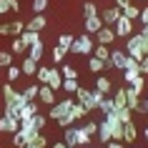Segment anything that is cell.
Wrapping results in <instances>:
<instances>
[{
  "mask_svg": "<svg viewBox=\"0 0 148 148\" xmlns=\"http://www.w3.org/2000/svg\"><path fill=\"white\" fill-rule=\"evenodd\" d=\"M73 103H75V98H70V95H65L60 103H53V106H50V118H53V121H58V118L68 116L70 108H73Z\"/></svg>",
  "mask_w": 148,
  "mask_h": 148,
  "instance_id": "cell-4",
  "label": "cell"
},
{
  "mask_svg": "<svg viewBox=\"0 0 148 148\" xmlns=\"http://www.w3.org/2000/svg\"><path fill=\"white\" fill-rule=\"evenodd\" d=\"M93 48H95V40L88 33H83L80 38L73 40V45H70L68 53H73V55H93Z\"/></svg>",
  "mask_w": 148,
  "mask_h": 148,
  "instance_id": "cell-2",
  "label": "cell"
},
{
  "mask_svg": "<svg viewBox=\"0 0 148 148\" xmlns=\"http://www.w3.org/2000/svg\"><path fill=\"white\" fill-rule=\"evenodd\" d=\"M106 148H125V146L121 143V140H108V143H106Z\"/></svg>",
  "mask_w": 148,
  "mask_h": 148,
  "instance_id": "cell-51",
  "label": "cell"
},
{
  "mask_svg": "<svg viewBox=\"0 0 148 148\" xmlns=\"http://www.w3.org/2000/svg\"><path fill=\"white\" fill-rule=\"evenodd\" d=\"M0 15H3V13H0Z\"/></svg>",
  "mask_w": 148,
  "mask_h": 148,
  "instance_id": "cell-58",
  "label": "cell"
},
{
  "mask_svg": "<svg viewBox=\"0 0 148 148\" xmlns=\"http://www.w3.org/2000/svg\"><path fill=\"white\" fill-rule=\"evenodd\" d=\"M138 75H140V70H138V68H128V70H123V80L128 83V86H131V83L138 78Z\"/></svg>",
  "mask_w": 148,
  "mask_h": 148,
  "instance_id": "cell-32",
  "label": "cell"
},
{
  "mask_svg": "<svg viewBox=\"0 0 148 148\" xmlns=\"http://www.w3.org/2000/svg\"><path fill=\"white\" fill-rule=\"evenodd\" d=\"M73 121H75V118H73V116H70V113H68V116L58 118V125H60V128H68V125H73Z\"/></svg>",
  "mask_w": 148,
  "mask_h": 148,
  "instance_id": "cell-44",
  "label": "cell"
},
{
  "mask_svg": "<svg viewBox=\"0 0 148 148\" xmlns=\"http://www.w3.org/2000/svg\"><path fill=\"white\" fill-rule=\"evenodd\" d=\"M13 65V53H5V50H0V68L8 70Z\"/></svg>",
  "mask_w": 148,
  "mask_h": 148,
  "instance_id": "cell-34",
  "label": "cell"
},
{
  "mask_svg": "<svg viewBox=\"0 0 148 148\" xmlns=\"http://www.w3.org/2000/svg\"><path fill=\"white\" fill-rule=\"evenodd\" d=\"M33 125H35V131H43V128H45V116L35 113V116H33Z\"/></svg>",
  "mask_w": 148,
  "mask_h": 148,
  "instance_id": "cell-40",
  "label": "cell"
},
{
  "mask_svg": "<svg viewBox=\"0 0 148 148\" xmlns=\"http://www.w3.org/2000/svg\"><path fill=\"white\" fill-rule=\"evenodd\" d=\"M30 143H35V146H38V148H45V146H48V138H45V136H43V133H35V138H33Z\"/></svg>",
  "mask_w": 148,
  "mask_h": 148,
  "instance_id": "cell-42",
  "label": "cell"
},
{
  "mask_svg": "<svg viewBox=\"0 0 148 148\" xmlns=\"http://www.w3.org/2000/svg\"><path fill=\"white\" fill-rule=\"evenodd\" d=\"M23 98H25L28 103H30V101H38V86H28V88L23 90Z\"/></svg>",
  "mask_w": 148,
  "mask_h": 148,
  "instance_id": "cell-31",
  "label": "cell"
},
{
  "mask_svg": "<svg viewBox=\"0 0 148 148\" xmlns=\"http://www.w3.org/2000/svg\"><path fill=\"white\" fill-rule=\"evenodd\" d=\"M48 25V20H45V15H43V13H38V15L33 18V20H28V23H25V30H33V33H40L43 30V28H45Z\"/></svg>",
  "mask_w": 148,
  "mask_h": 148,
  "instance_id": "cell-13",
  "label": "cell"
},
{
  "mask_svg": "<svg viewBox=\"0 0 148 148\" xmlns=\"http://www.w3.org/2000/svg\"><path fill=\"white\" fill-rule=\"evenodd\" d=\"M5 3H8L10 13H20V3H18V0H5Z\"/></svg>",
  "mask_w": 148,
  "mask_h": 148,
  "instance_id": "cell-47",
  "label": "cell"
},
{
  "mask_svg": "<svg viewBox=\"0 0 148 148\" xmlns=\"http://www.w3.org/2000/svg\"><path fill=\"white\" fill-rule=\"evenodd\" d=\"M25 50H28V48L23 45V40H20V38H15V40H13V45H10V53H13V55H23Z\"/></svg>",
  "mask_w": 148,
  "mask_h": 148,
  "instance_id": "cell-33",
  "label": "cell"
},
{
  "mask_svg": "<svg viewBox=\"0 0 148 148\" xmlns=\"http://www.w3.org/2000/svg\"><path fill=\"white\" fill-rule=\"evenodd\" d=\"M60 75H63V78H78V70L73 68V65H63V68H60Z\"/></svg>",
  "mask_w": 148,
  "mask_h": 148,
  "instance_id": "cell-39",
  "label": "cell"
},
{
  "mask_svg": "<svg viewBox=\"0 0 148 148\" xmlns=\"http://www.w3.org/2000/svg\"><path fill=\"white\" fill-rule=\"evenodd\" d=\"M83 131H86L88 136L93 138L95 133H98V123H95V121H86V123H83Z\"/></svg>",
  "mask_w": 148,
  "mask_h": 148,
  "instance_id": "cell-38",
  "label": "cell"
},
{
  "mask_svg": "<svg viewBox=\"0 0 148 148\" xmlns=\"http://www.w3.org/2000/svg\"><path fill=\"white\" fill-rule=\"evenodd\" d=\"M23 148H38V146H35V143H28V146H23Z\"/></svg>",
  "mask_w": 148,
  "mask_h": 148,
  "instance_id": "cell-56",
  "label": "cell"
},
{
  "mask_svg": "<svg viewBox=\"0 0 148 148\" xmlns=\"http://www.w3.org/2000/svg\"><path fill=\"white\" fill-rule=\"evenodd\" d=\"M70 116L75 118V121H80V118H86V116H88V110H86V106H80V103H73V108H70Z\"/></svg>",
  "mask_w": 148,
  "mask_h": 148,
  "instance_id": "cell-29",
  "label": "cell"
},
{
  "mask_svg": "<svg viewBox=\"0 0 148 148\" xmlns=\"http://www.w3.org/2000/svg\"><path fill=\"white\" fill-rule=\"evenodd\" d=\"M83 25H86V33H88V35H95V33L103 28V20H101V15H95V18H86V20H83Z\"/></svg>",
  "mask_w": 148,
  "mask_h": 148,
  "instance_id": "cell-15",
  "label": "cell"
},
{
  "mask_svg": "<svg viewBox=\"0 0 148 148\" xmlns=\"http://www.w3.org/2000/svg\"><path fill=\"white\" fill-rule=\"evenodd\" d=\"M138 138V131H136V121L131 123H123V143H133Z\"/></svg>",
  "mask_w": 148,
  "mask_h": 148,
  "instance_id": "cell-19",
  "label": "cell"
},
{
  "mask_svg": "<svg viewBox=\"0 0 148 148\" xmlns=\"http://www.w3.org/2000/svg\"><path fill=\"white\" fill-rule=\"evenodd\" d=\"M116 40V30H113V25H103L101 30L95 33V43H101V45H110Z\"/></svg>",
  "mask_w": 148,
  "mask_h": 148,
  "instance_id": "cell-7",
  "label": "cell"
},
{
  "mask_svg": "<svg viewBox=\"0 0 148 148\" xmlns=\"http://www.w3.org/2000/svg\"><path fill=\"white\" fill-rule=\"evenodd\" d=\"M65 95H70V93H75L78 90V78H63V88H60Z\"/></svg>",
  "mask_w": 148,
  "mask_h": 148,
  "instance_id": "cell-24",
  "label": "cell"
},
{
  "mask_svg": "<svg viewBox=\"0 0 148 148\" xmlns=\"http://www.w3.org/2000/svg\"><path fill=\"white\" fill-rule=\"evenodd\" d=\"M143 138H146V140H148V125H146V131H143Z\"/></svg>",
  "mask_w": 148,
  "mask_h": 148,
  "instance_id": "cell-57",
  "label": "cell"
},
{
  "mask_svg": "<svg viewBox=\"0 0 148 148\" xmlns=\"http://www.w3.org/2000/svg\"><path fill=\"white\" fill-rule=\"evenodd\" d=\"M138 103H140V93L133 86H125V106L136 113V110H138Z\"/></svg>",
  "mask_w": 148,
  "mask_h": 148,
  "instance_id": "cell-10",
  "label": "cell"
},
{
  "mask_svg": "<svg viewBox=\"0 0 148 148\" xmlns=\"http://www.w3.org/2000/svg\"><path fill=\"white\" fill-rule=\"evenodd\" d=\"M45 8H48V0H33V13H35V15L43 13Z\"/></svg>",
  "mask_w": 148,
  "mask_h": 148,
  "instance_id": "cell-41",
  "label": "cell"
},
{
  "mask_svg": "<svg viewBox=\"0 0 148 148\" xmlns=\"http://www.w3.org/2000/svg\"><path fill=\"white\" fill-rule=\"evenodd\" d=\"M131 3H133V0H116V8H121V10H123L125 5H131Z\"/></svg>",
  "mask_w": 148,
  "mask_h": 148,
  "instance_id": "cell-52",
  "label": "cell"
},
{
  "mask_svg": "<svg viewBox=\"0 0 148 148\" xmlns=\"http://www.w3.org/2000/svg\"><path fill=\"white\" fill-rule=\"evenodd\" d=\"M18 38L23 40V45H25V48H30V45H35V43L40 40V33H33V30H23L20 35H18Z\"/></svg>",
  "mask_w": 148,
  "mask_h": 148,
  "instance_id": "cell-23",
  "label": "cell"
},
{
  "mask_svg": "<svg viewBox=\"0 0 148 148\" xmlns=\"http://www.w3.org/2000/svg\"><path fill=\"white\" fill-rule=\"evenodd\" d=\"M121 13H123V15L128 18V20H138V15H140V8H136V5L131 3V5H125V8L121 10Z\"/></svg>",
  "mask_w": 148,
  "mask_h": 148,
  "instance_id": "cell-28",
  "label": "cell"
},
{
  "mask_svg": "<svg viewBox=\"0 0 148 148\" xmlns=\"http://www.w3.org/2000/svg\"><path fill=\"white\" fill-rule=\"evenodd\" d=\"M18 128H20V121L18 118H10V116L0 118V133H15Z\"/></svg>",
  "mask_w": 148,
  "mask_h": 148,
  "instance_id": "cell-11",
  "label": "cell"
},
{
  "mask_svg": "<svg viewBox=\"0 0 148 148\" xmlns=\"http://www.w3.org/2000/svg\"><path fill=\"white\" fill-rule=\"evenodd\" d=\"M140 35H146V38H148V25H140Z\"/></svg>",
  "mask_w": 148,
  "mask_h": 148,
  "instance_id": "cell-54",
  "label": "cell"
},
{
  "mask_svg": "<svg viewBox=\"0 0 148 148\" xmlns=\"http://www.w3.org/2000/svg\"><path fill=\"white\" fill-rule=\"evenodd\" d=\"M95 90H101L103 95H110V93H113V83H110V78L98 75V78H95Z\"/></svg>",
  "mask_w": 148,
  "mask_h": 148,
  "instance_id": "cell-17",
  "label": "cell"
},
{
  "mask_svg": "<svg viewBox=\"0 0 148 148\" xmlns=\"http://www.w3.org/2000/svg\"><path fill=\"white\" fill-rule=\"evenodd\" d=\"M98 15V8H95V3H83V18H95Z\"/></svg>",
  "mask_w": 148,
  "mask_h": 148,
  "instance_id": "cell-30",
  "label": "cell"
},
{
  "mask_svg": "<svg viewBox=\"0 0 148 148\" xmlns=\"http://www.w3.org/2000/svg\"><path fill=\"white\" fill-rule=\"evenodd\" d=\"M140 25H148V8H143V10H140Z\"/></svg>",
  "mask_w": 148,
  "mask_h": 148,
  "instance_id": "cell-50",
  "label": "cell"
},
{
  "mask_svg": "<svg viewBox=\"0 0 148 148\" xmlns=\"http://www.w3.org/2000/svg\"><path fill=\"white\" fill-rule=\"evenodd\" d=\"M88 70H90V73H101V70H106V65H103L101 58H95V55H88Z\"/></svg>",
  "mask_w": 148,
  "mask_h": 148,
  "instance_id": "cell-25",
  "label": "cell"
},
{
  "mask_svg": "<svg viewBox=\"0 0 148 148\" xmlns=\"http://www.w3.org/2000/svg\"><path fill=\"white\" fill-rule=\"evenodd\" d=\"M35 113H38V101H30V103H25L23 108L18 110V118H20V121H30Z\"/></svg>",
  "mask_w": 148,
  "mask_h": 148,
  "instance_id": "cell-12",
  "label": "cell"
},
{
  "mask_svg": "<svg viewBox=\"0 0 148 148\" xmlns=\"http://www.w3.org/2000/svg\"><path fill=\"white\" fill-rule=\"evenodd\" d=\"M73 40H75L73 35H68V33H63L60 38H58V45H60V48H65V50H70V45H73Z\"/></svg>",
  "mask_w": 148,
  "mask_h": 148,
  "instance_id": "cell-35",
  "label": "cell"
},
{
  "mask_svg": "<svg viewBox=\"0 0 148 148\" xmlns=\"http://www.w3.org/2000/svg\"><path fill=\"white\" fill-rule=\"evenodd\" d=\"M20 78V65H10L8 68V80H18Z\"/></svg>",
  "mask_w": 148,
  "mask_h": 148,
  "instance_id": "cell-43",
  "label": "cell"
},
{
  "mask_svg": "<svg viewBox=\"0 0 148 148\" xmlns=\"http://www.w3.org/2000/svg\"><path fill=\"white\" fill-rule=\"evenodd\" d=\"M25 30V23L23 20H10V23H5V25H0V35H20V33Z\"/></svg>",
  "mask_w": 148,
  "mask_h": 148,
  "instance_id": "cell-8",
  "label": "cell"
},
{
  "mask_svg": "<svg viewBox=\"0 0 148 148\" xmlns=\"http://www.w3.org/2000/svg\"><path fill=\"white\" fill-rule=\"evenodd\" d=\"M53 148H70V146H65V140H60V143H55Z\"/></svg>",
  "mask_w": 148,
  "mask_h": 148,
  "instance_id": "cell-55",
  "label": "cell"
},
{
  "mask_svg": "<svg viewBox=\"0 0 148 148\" xmlns=\"http://www.w3.org/2000/svg\"><path fill=\"white\" fill-rule=\"evenodd\" d=\"M8 10H10V8H8V3H5V0H0V13H3V15H5V13H8Z\"/></svg>",
  "mask_w": 148,
  "mask_h": 148,
  "instance_id": "cell-53",
  "label": "cell"
},
{
  "mask_svg": "<svg viewBox=\"0 0 148 148\" xmlns=\"http://www.w3.org/2000/svg\"><path fill=\"white\" fill-rule=\"evenodd\" d=\"M38 65L40 63H35L33 58H23V60H20V73H23V75H35Z\"/></svg>",
  "mask_w": 148,
  "mask_h": 148,
  "instance_id": "cell-21",
  "label": "cell"
},
{
  "mask_svg": "<svg viewBox=\"0 0 148 148\" xmlns=\"http://www.w3.org/2000/svg\"><path fill=\"white\" fill-rule=\"evenodd\" d=\"M43 53H45V45H43V40H38L35 45H30V48H28V58H33L35 63H40V60H43Z\"/></svg>",
  "mask_w": 148,
  "mask_h": 148,
  "instance_id": "cell-20",
  "label": "cell"
},
{
  "mask_svg": "<svg viewBox=\"0 0 148 148\" xmlns=\"http://www.w3.org/2000/svg\"><path fill=\"white\" fill-rule=\"evenodd\" d=\"M98 110H101L106 118H108V116H116V106H113V98H110V95H106V98L101 101V106H98Z\"/></svg>",
  "mask_w": 148,
  "mask_h": 148,
  "instance_id": "cell-22",
  "label": "cell"
},
{
  "mask_svg": "<svg viewBox=\"0 0 148 148\" xmlns=\"http://www.w3.org/2000/svg\"><path fill=\"white\" fill-rule=\"evenodd\" d=\"M125 53L131 55V58H136V60L143 58V50H140V33L138 35H128V40H125Z\"/></svg>",
  "mask_w": 148,
  "mask_h": 148,
  "instance_id": "cell-6",
  "label": "cell"
},
{
  "mask_svg": "<svg viewBox=\"0 0 148 148\" xmlns=\"http://www.w3.org/2000/svg\"><path fill=\"white\" fill-rule=\"evenodd\" d=\"M116 116H118V121H121V123H131L136 113H133V110L125 106V108H118V110H116Z\"/></svg>",
  "mask_w": 148,
  "mask_h": 148,
  "instance_id": "cell-26",
  "label": "cell"
},
{
  "mask_svg": "<svg viewBox=\"0 0 148 148\" xmlns=\"http://www.w3.org/2000/svg\"><path fill=\"white\" fill-rule=\"evenodd\" d=\"M98 138H101V143H108V140L113 138V131H110V121H106V118H103L101 123H98Z\"/></svg>",
  "mask_w": 148,
  "mask_h": 148,
  "instance_id": "cell-16",
  "label": "cell"
},
{
  "mask_svg": "<svg viewBox=\"0 0 148 148\" xmlns=\"http://www.w3.org/2000/svg\"><path fill=\"white\" fill-rule=\"evenodd\" d=\"M136 113H148V98H146V101L140 98V103H138V110H136Z\"/></svg>",
  "mask_w": 148,
  "mask_h": 148,
  "instance_id": "cell-49",
  "label": "cell"
},
{
  "mask_svg": "<svg viewBox=\"0 0 148 148\" xmlns=\"http://www.w3.org/2000/svg\"><path fill=\"white\" fill-rule=\"evenodd\" d=\"M63 140H65V146L78 148V146H88V143H90V136H88L83 128H73V125H68L65 133H63Z\"/></svg>",
  "mask_w": 148,
  "mask_h": 148,
  "instance_id": "cell-1",
  "label": "cell"
},
{
  "mask_svg": "<svg viewBox=\"0 0 148 148\" xmlns=\"http://www.w3.org/2000/svg\"><path fill=\"white\" fill-rule=\"evenodd\" d=\"M3 103H5V106H15V108L20 110L28 101H25L23 93H18L15 88L10 86V83H5V86H3Z\"/></svg>",
  "mask_w": 148,
  "mask_h": 148,
  "instance_id": "cell-3",
  "label": "cell"
},
{
  "mask_svg": "<svg viewBox=\"0 0 148 148\" xmlns=\"http://www.w3.org/2000/svg\"><path fill=\"white\" fill-rule=\"evenodd\" d=\"M5 116H10V118H18V108L15 106H5ZM20 121V118H18Z\"/></svg>",
  "mask_w": 148,
  "mask_h": 148,
  "instance_id": "cell-48",
  "label": "cell"
},
{
  "mask_svg": "<svg viewBox=\"0 0 148 148\" xmlns=\"http://www.w3.org/2000/svg\"><path fill=\"white\" fill-rule=\"evenodd\" d=\"M138 68H140V75H148V55H143L138 60Z\"/></svg>",
  "mask_w": 148,
  "mask_h": 148,
  "instance_id": "cell-46",
  "label": "cell"
},
{
  "mask_svg": "<svg viewBox=\"0 0 148 148\" xmlns=\"http://www.w3.org/2000/svg\"><path fill=\"white\" fill-rule=\"evenodd\" d=\"M131 86H133V88H136V90H138V93H143V88H146V80H143V75H138V78L133 80Z\"/></svg>",
  "mask_w": 148,
  "mask_h": 148,
  "instance_id": "cell-45",
  "label": "cell"
},
{
  "mask_svg": "<svg viewBox=\"0 0 148 148\" xmlns=\"http://www.w3.org/2000/svg\"><path fill=\"white\" fill-rule=\"evenodd\" d=\"M65 55H68V50H65V48H60V45H55V48H53V60H55V63L65 60Z\"/></svg>",
  "mask_w": 148,
  "mask_h": 148,
  "instance_id": "cell-37",
  "label": "cell"
},
{
  "mask_svg": "<svg viewBox=\"0 0 148 148\" xmlns=\"http://www.w3.org/2000/svg\"><path fill=\"white\" fill-rule=\"evenodd\" d=\"M113 30H116V38H128V35H133V20H128L121 13V18L113 23Z\"/></svg>",
  "mask_w": 148,
  "mask_h": 148,
  "instance_id": "cell-5",
  "label": "cell"
},
{
  "mask_svg": "<svg viewBox=\"0 0 148 148\" xmlns=\"http://www.w3.org/2000/svg\"><path fill=\"white\" fill-rule=\"evenodd\" d=\"M45 86H50L53 90H60V88H63V75H60V70H58V68H50Z\"/></svg>",
  "mask_w": 148,
  "mask_h": 148,
  "instance_id": "cell-14",
  "label": "cell"
},
{
  "mask_svg": "<svg viewBox=\"0 0 148 148\" xmlns=\"http://www.w3.org/2000/svg\"><path fill=\"white\" fill-rule=\"evenodd\" d=\"M48 73H50V68H48V65H38V70H35V80L45 83V80H48Z\"/></svg>",
  "mask_w": 148,
  "mask_h": 148,
  "instance_id": "cell-36",
  "label": "cell"
},
{
  "mask_svg": "<svg viewBox=\"0 0 148 148\" xmlns=\"http://www.w3.org/2000/svg\"><path fill=\"white\" fill-rule=\"evenodd\" d=\"M38 101L45 103V106H53L55 103V90L50 86H45V83H40L38 86Z\"/></svg>",
  "mask_w": 148,
  "mask_h": 148,
  "instance_id": "cell-9",
  "label": "cell"
},
{
  "mask_svg": "<svg viewBox=\"0 0 148 148\" xmlns=\"http://www.w3.org/2000/svg\"><path fill=\"white\" fill-rule=\"evenodd\" d=\"M93 55L95 58H101L103 63L110 58V50H108V45H101V43H95V48H93Z\"/></svg>",
  "mask_w": 148,
  "mask_h": 148,
  "instance_id": "cell-27",
  "label": "cell"
},
{
  "mask_svg": "<svg viewBox=\"0 0 148 148\" xmlns=\"http://www.w3.org/2000/svg\"><path fill=\"white\" fill-rule=\"evenodd\" d=\"M118 18H121V8H108V10H103V13H101L103 25H113Z\"/></svg>",
  "mask_w": 148,
  "mask_h": 148,
  "instance_id": "cell-18",
  "label": "cell"
}]
</instances>
